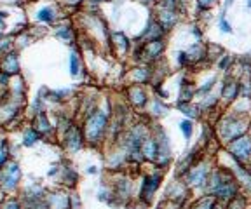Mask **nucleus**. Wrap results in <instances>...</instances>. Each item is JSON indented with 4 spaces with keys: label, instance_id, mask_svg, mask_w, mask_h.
Returning <instances> with one entry per match:
<instances>
[{
    "label": "nucleus",
    "instance_id": "nucleus-32",
    "mask_svg": "<svg viewBox=\"0 0 251 209\" xmlns=\"http://www.w3.org/2000/svg\"><path fill=\"white\" fill-rule=\"evenodd\" d=\"M161 4L164 5V9H173L176 4V0H161Z\"/></svg>",
    "mask_w": 251,
    "mask_h": 209
},
{
    "label": "nucleus",
    "instance_id": "nucleus-16",
    "mask_svg": "<svg viewBox=\"0 0 251 209\" xmlns=\"http://www.w3.org/2000/svg\"><path fill=\"white\" fill-rule=\"evenodd\" d=\"M37 20L42 21V23H52L56 20V12L52 7H44L37 12Z\"/></svg>",
    "mask_w": 251,
    "mask_h": 209
},
{
    "label": "nucleus",
    "instance_id": "nucleus-12",
    "mask_svg": "<svg viewBox=\"0 0 251 209\" xmlns=\"http://www.w3.org/2000/svg\"><path fill=\"white\" fill-rule=\"evenodd\" d=\"M127 96H129V101L133 103L134 107H145L149 98H147V93L143 91V87L140 86H131L127 89Z\"/></svg>",
    "mask_w": 251,
    "mask_h": 209
},
{
    "label": "nucleus",
    "instance_id": "nucleus-29",
    "mask_svg": "<svg viewBox=\"0 0 251 209\" xmlns=\"http://www.w3.org/2000/svg\"><path fill=\"white\" fill-rule=\"evenodd\" d=\"M220 28H222V32L232 33V26L228 24V21L225 20V18H222V20H220Z\"/></svg>",
    "mask_w": 251,
    "mask_h": 209
},
{
    "label": "nucleus",
    "instance_id": "nucleus-20",
    "mask_svg": "<svg viewBox=\"0 0 251 209\" xmlns=\"http://www.w3.org/2000/svg\"><path fill=\"white\" fill-rule=\"evenodd\" d=\"M180 131L183 133V136H185V139H190L192 138V133H194V126H192V122L190 120H181L180 122Z\"/></svg>",
    "mask_w": 251,
    "mask_h": 209
},
{
    "label": "nucleus",
    "instance_id": "nucleus-26",
    "mask_svg": "<svg viewBox=\"0 0 251 209\" xmlns=\"http://www.w3.org/2000/svg\"><path fill=\"white\" fill-rule=\"evenodd\" d=\"M194 209H215V202H213L211 199H204V201H201Z\"/></svg>",
    "mask_w": 251,
    "mask_h": 209
},
{
    "label": "nucleus",
    "instance_id": "nucleus-35",
    "mask_svg": "<svg viewBox=\"0 0 251 209\" xmlns=\"http://www.w3.org/2000/svg\"><path fill=\"white\" fill-rule=\"evenodd\" d=\"M232 4V0H227V7H228V5H230Z\"/></svg>",
    "mask_w": 251,
    "mask_h": 209
},
{
    "label": "nucleus",
    "instance_id": "nucleus-36",
    "mask_svg": "<svg viewBox=\"0 0 251 209\" xmlns=\"http://www.w3.org/2000/svg\"><path fill=\"white\" fill-rule=\"evenodd\" d=\"M248 7H251V0H250V2H248Z\"/></svg>",
    "mask_w": 251,
    "mask_h": 209
},
{
    "label": "nucleus",
    "instance_id": "nucleus-34",
    "mask_svg": "<svg viewBox=\"0 0 251 209\" xmlns=\"http://www.w3.org/2000/svg\"><path fill=\"white\" fill-rule=\"evenodd\" d=\"M0 26H4V21H2V16H0Z\"/></svg>",
    "mask_w": 251,
    "mask_h": 209
},
{
    "label": "nucleus",
    "instance_id": "nucleus-14",
    "mask_svg": "<svg viewBox=\"0 0 251 209\" xmlns=\"http://www.w3.org/2000/svg\"><path fill=\"white\" fill-rule=\"evenodd\" d=\"M2 73H5V75H9V73H18L20 71V61H18V56H16V52H7L4 58V61H2Z\"/></svg>",
    "mask_w": 251,
    "mask_h": 209
},
{
    "label": "nucleus",
    "instance_id": "nucleus-22",
    "mask_svg": "<svg viewBox=\"0 0 251 209\" xmlns=\"http://www.w3.org/2000/svg\"><path fill=\"white\" fill-rule=\"evenodd\" d=\"M114 39L117 40V46L121 47V51L124 52V51H127L129 49V40H127V37L124 35V33H114Z\"/></svg>",
    "mask_w": 251,
    "mask_h": 209
},
{
    "label": "nucleus",
    "instance_id": "nucleus-6",
    "mask_svg": "<svg viewBox=\"0 0 251 209\" xmlns=\"http://www.w3.org/2000/svg\"><path fill=\"white\" fill-rule=\"evenodd\" d=\"M161 182H162V176L159 173L145 176V180L141 182V190H140V199H141V201H145V202L152 201V195L157 192V188L161 186Z\"/></svg>",
    "mask_w": 251,
    "mask_h": 209
},
{
    "label": "nucleus",
    "instance_id": "nucleus-1",
    "mask_svg": "<svg viewBox=\"0 0 251 209\" xmlns=\"http://www.w3.org/2000/svg\"><path fill=\"white\" fill-rule=\"evenodd\" d=\"M206 190L209 195L220 199V201H232L234 197H237L239 183L227 169H216L209 174Z\"/></svg>",
    "mask_w": 251,
    "mask_h": 209
},
{
    "label": "nucleus",
    "instance_id": "nucleus-19",
    "mask_svg": "<svg viewBox=\"0 0 251 209\" xmlns=\"http://www.w3.org/2000/svg\"><path fill=\"white\" fill-rule=\"evenodd\" d=\"M68 65H70V73L74 77H77L78 71H80V61H78V56L75 54V52H72L70 54V61H68Z\"/></svg>",
    "mask_w": 251,
    "mask_h": 209
},
{
    "label": "nucleus",
    "instance_id": "nucleus-28",
    "mask_svg": "<svg viewBox=\"0 0 251 209\" xmlns=\"http://www.w3.org/2000/svg\"><path fill=\"white\" fill-rule=\"evenodd\" d=\"M7 161V148H5V141L0 143V166H4Z\"/></svg>",
    "mask_w": 251,
    "mask_h": 209
},
{
    "label": "nucleus",
    "instance_id": "nucleus-33",
    "mask_svg": "<svg viewBox=\"0 0 251 209\" xmlns=\"http://www.w3.org/2000/svg\"><path fill=\"white\" fill-rule=\"evenodd\" d=\"M87 173H91V174H94V173H96V169H94V167H89V169H87Z\"/></svg>",
    "mask_w": 251,
    "mask_h": 209
},
{
    "label": "nucleus",
    "instance_id": "nucleus-4",
    "mask_svg": "<svg viewBox=\"0 0 251 209\" xmlns=\"http://www.w3.org/2000/svg\"><path fill=\"white\" fill-rule=\"evenodd\" d=\"M228 152L237 162H248L251 161V138L250 136H241L228 143Z\"/></svg>",
    "mask_w": 251,
    "mask_h": 209
},
{
    "label": "nucleus",
    "instance_id": "nucleus-27",
    "mask_svg": "<svg viewBox=\"0 0 251 209\" xmlns=\"http://www.w3.org/2000/svg\"><path fill=\"white\" fill-rule=\"evenodd\" d=\"M215 4H216V0H197V5H199L202 11H206V9H211Z\"/></svg>",
    "mask_w": 251,
    "mask_h": 209
},
{
    "label": "nucleus",
    "instance_id": "nucleus-25",
    "mask_svg": "<svg viewBox=\"0 0 251 209\" xmlns=\"http://www.w3.org/2000/svg\"><path fill=\"white\" fill-rule=\"evenodd\" d=\"M166 110H168V107H166V105H162L159 99H153V114H155V115H162Z\"/></svg>",
    "mask_w": 251,
    "mask_h": 209
},
{
    "label": "nucleus",
    "instance_id": "nucleus-3",
    "mask_svg": "<svg viewBox=\"0 0 251 209\" xmlns=\"http://www.w3.org/2000/svg\"><path fill=\"white\" fill-rule=\"evenodd\" d=\"M106 120H108V117L103 110H93L87 115L86 122H84V138H86V141L96 145L103 138V133L106 129Z\"/></svg>",
    "mask_w": 251,
    "mask_h": 209
},
{
    "label": "nucleus",
    "instance_id": "nucleus-38",
    "mask_svg": "<svg viewBox=\"0 0 251 209\" xmlns=\"http://www.w3.org/2000/svg\"><path fill=\"white\" fill-rule=\"evenodd\" d=\"M250 169H251V166H250Z\"/></svg>",
    "mask_w": 251,
    "mask_h": 209
},
{
    "label": "nucleus",
    "instance_id": "nucleus-15",
    "mask_svg": "<svg viewBox=\"0 0 251 209\" xmlns=\"http://www.w3.org/2000/svg\"><path fill=\"white\" fill-rule=\"evenodd\" d=\"M176 108H178V110H181V114H185L187 117H190V118H197L201 115L199 114L201 108L196 107V105H192V103H181V101H178L176 103Z\"/></svg>",
    "mask_w": 251,
    "mask_h": 209
},
{
    "label": "nucleus",
    "instance_id": "nucleus-9",
    "mask_svg": "<svg viewBox=\"0 0 251 209\" xmlns=\"http://www.w3.org/2000/svg\"><path fill=\"white\" fill-rule=\"evenodd\" d=\"M67 148L70 152H77L80 150L84 146V143H86V138H84V133H80V131L77 129V127H70L67 133Z\"/></svg>",
    "mask_w": 251,
    "mask_h": 209
},
{
    "label": "nucleus",
    "instance_id": "nucleus-2",
    "mask_svg": "<svg viewBox=\"0 0 251 209\" xmlns=\"http://www.w3.org/2000/svg\"><path fill=\"white\" fill-rule=\"evenodd\" d=\"M248 118L243 115H227L218 122L216 126V133H218L220 139L225 143H232L234 139L246 136L248 133Z\"/></svg>",
    "mask_w": 251,
    "mask_h": 209
},
{
    "label": "nucleus",
    "instance_id": "nucleus-11",
    "mask_svg": "<svg viewBox=\"0 0 251 209\" xmlns=\"http://www.w3.org/2000/svg\"><path fill=\"white\" fill-rule=\"evenodd\" d=\"M241 94V84L234 79H227L222 86V96L227 103H232Z\"/></svg>",
    "mask_w": 251,
    "mask_h": 209
},
{
    "label": "nucleus",
    "instance_id": "nucleus-37",
    "mask_svg": "<svg viewBox=\"0 0 251 209\" xmlns=\"http://www.w3.org/2000/svg\"><path fill=\"white\" fill-rule=\"evenodd\" d=\"M141 2H150V0H141Z\"/></svg>",
    "mask_w": 251,
    "mask_h": 209
},
{
    "label": "nucleus",
    "instance_id": "nucleus-21",
    "mask_svg": "<svg viewBox=\"0 0 251 209\" xmlns=\"http://www.w3.org/2000/svg\"><path fill=\"white\" fill-rule=\"evenodd\" d=\"M149 80V70L147 68H136L134 70V84H143Z\"/></svg>",
    "mask_w": 251,
    "mask_h": 209
},
{
    "label": "nucleus",
    "instance_id": "nucleus-13",
    "mask_svg": "<svg viewBox=\"0 0 251 209\" xmlns=\"http://www.w3.org/2000/svg\"><path fill=\"white\" fill-rule=\"evenodd\" d=\"M176 21H178V16L175 14L173 9H162V11L159 12V26H161L164 32L171 30V28L176 24Z\"/></svg>",
    "mask_w": 251,
    "mask_h": 209
},
{
    "label": "nucleus",
    "instance_id": "nucleus-24",
    "mask_svg": "<svg viewBox=\"0 0 251 209\" xmlns=\"http://www.w3.org/2000/svg\"><path fill=\"white\" fill-rule=\"evenodd\" d=\"M213 84H215V79L208 80V82H204V86H201L196 93H197V94H199V96H206V94H208V93L213 89Z\"/></svg>",
    "mask_w": 251,
    "mask_h": 209
},
{
    "label": "nucleus",
    "instance_id": "nucleus-31",
    "mask_svg": "<svg viewBox=\"0 0 251 209\" xmlns=\"http://www.w3.org/2000/svg\"><path fill=\"white\" fill-rule=\"evenodd\" d=\"M228 63H230V56H224L222 61H220V68L222 70H228Z\"/></svg>",
    "mask_w": 251,
    "mask_h": 209
},
{
    "label": "nucleus",
    "instance_id": "nucleus-23",
    "mask_svg": "<svg viewBox=\"0 0 251 209\" xmlns=\"http://www.w3.org/2000/svg\"><path fill=\"white\" fill-rule=\"evenodd\" d=\"M56 37H58V39H61V40H65V42H70L74 35H72V30L68 26H61L58 32H56Z\"/></svg>",
    "mask_w": 251,
    "mask_h": 209
},
{
    "label": "nucleus",
    "instance_id": "nucleus-8",
    "mask_svg": "<svg viewBox=\"0 0 251 209\" xmlns=\"http://www.w3.org/2000/svg\"><path fill=\"white\" fill-rule=\"evenodd\" d=\"M162 52H164V42H162L161 39L147 40V42L143 44V47H141V54H143V58L150 59V61L157 59Z\"/></svg>",
    "mask_w": 251,
    "mask_h": 209
},
{
    "label": "nucleus",
    "instance_id": "nucleus-17",
    "mask_svg": "<svg viewBox=\"0 0 251 209\" xmlns=\"http://www.w3.org/2000/svg\"><path fill=\"white\" fill-rule=\"evenodd\" d=\"M52 127H51V124H49V120H47V117L46 115L40 112V114H37V127H35V131H39V133H49Z\"/></svg>",
    "mask_w": 251,
    "mask_h": 209
},
{
    "label": "nucleus",
    "instance_id": "nucleus-18",
    "mask_svg": "<svg viewBox=\"0 0 251 209\" xmlns=\"http://www.w3.org/2000/svg\"><path fill=\"white\" fill-rule=\"evenodd\" d=\"M40 139V133L35 129H28L26 133H25V141L23 145L25 146H31V145H35L37 141Z\"/></svg>",
    "mask_w": 251,
    "mask_h": 209
},
{
    "label": "nucleus",
    "instance_id": "nucleus-7",
    "mask_svg": "<svg viewBox=\"0 0 251 209\" xmlns=\"http://www.w3.org/2000/svg\"><path fill=\"white\" fill-rule=\"evenodd\" d=\"M20 178H21V171L18 167V164H11L2 173V176H0V185L4 186L5 190H14L18 186V183H20Z\"/></svg>",
    "mask_w": 251,
    "mask_h": 209
},
{
    "label": "nucleus",
    "instance_id": "nucleus-5",
    "mask_svg": "<svg viewBox=\"0 0 251 209\" xmlns=\"http://www.w3.org/2000/svg\"><path fill=\"white\" fill-rule=\"evenodd\" d=\"M209 174L211 169L208 167V164H194L187 174V183L188 186H196V188H204L208 185Z\"/></svg>",
    "mask_w": 251,
    "mask_h": 209
},
{
    "label": "nucleus",
    "instance_id": "nucleus-30",
    "mask_svg": "<svg viewBox=\"0 0 251 209\" xmlns=\"http://www.w3.org/2000/svg\"><path fill=\"white\" fill-rule=\"evenodd\" d=\"M4 209H23L21 208V204L18 201H14V199H11V201H7L4 204Z\"/></svg>",
    "mask_w": 251,
    "mask_h": 209
},
{
    "label": "nucleus",
    "instance_id": "nucleus-10",
    "mask_svg": "<svg viewBox=\"0 0 251 209\" xmlns=\"http://www.w3.org/2000/svg\"><path fill=\"white\" fill-rule=\"evenodd\" d=\"M141 155H143V159H147V161H155L159 159V143H157L155 136H149V138L143 141V145H141Z\"/></svg>",
    "mask_w": 251,
    "mask_h": 209
}]
</instances>
